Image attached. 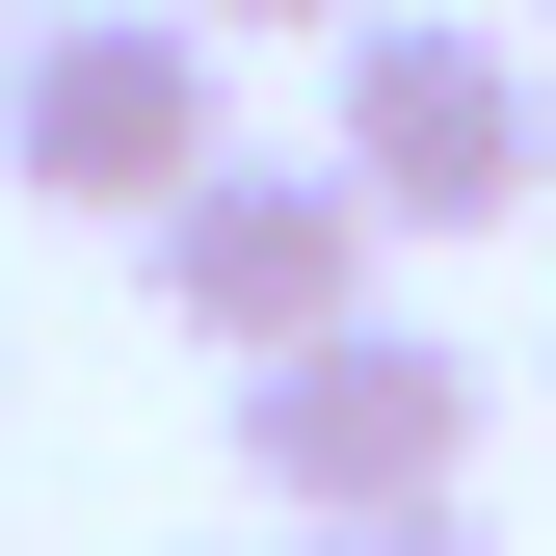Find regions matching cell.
Instances as JSON below:
<instances>
[{"label":"cell","mask_w":556,"mask_h":556,"mask_svg":"<svg viewBox=\"0 0 556 556\" xmlns=\"http://www.w3.org/2000/svg\"><path fill=\"white\" fill-rule=\"evenodd\" d=\"M318 160L371 186L397 239H504V213H556V53L451 27V0H371L344 80H318Z\"/></svg>","instance_id":"cell-1"},{"label":"cell","mask_w":556,"mask_h":556,"mask_svg":"<svg viewBox=\"0 0 556 556\" xmlns=\"http://www.w3.org/2000/svg\"><path fill=\"white\" fill-rule=\"evenodd\" d=\"M213 0H27V53H0V186L27 213H186V186L239 160L213 106Z\"/></svg>","instance_id":"cell-2"},{"label":"cell","mask_w":556,"mask_h":556,"mask_svg":"<svg viewBox=\"0 0 556 556\" xmlns=\"http://www.w3.org/2000/svg\"><path fill=\"white\" fill-rule=\"evenodd\" d=\"M477 397H504V371H477V344L451 318H318V344H265V371H239V477H265V504H292V530H344V504H451V477H477Z\"/></svg>","instance_id":"cell-3"},{"label":"cell","mask_w":556,"mask_h":556,"mask_svg":"<svg viewBox=\"0 0 556 556\" xmlns=\"http://www.w3.org/2000/svg\"><path fill=\"white\" fill-rule=\"evenodd\" d=\"M132 265H160V318L213 344V371H265V344L371 318V265H397V213H371L344 160H213L186 213H132Z\"/></svg>","instance_id":"cell-4"},{"label":"cell","mask_w":556,"mask_h":556,"mask_svg":"<svg viewBox=\"0 0 556 556\" xmlns=\"http://www.w3.org/2000/svg\"><path fill=\"white\" fill-rule=\"evenodd\" d=\"M292 556H504V530H477V477H451V504H344V530H292Z\"/></svg>","instance_id":"cell-5"},{"label":"cell","mask_w":556,"mask_h":556,"mask_svg":"<svg viewBox=\"0 0 556 556\" xmlns=\"http://www.w3.org/2000/svg\"><path fill=\"white\" fill-rule=\"evenodd\" d=\"M213 27H318V53H344V27H371V0H213Z\"/></svg>","instance_id":"cell-6"},{"label":"cell","mask_w":556,"mask_h":556,"mask_svg":"<svg viewBox=\"0 0 556 556\" xmlns=\"http://www.w3.org/2000/svg\"><path fill=\"white\" fill-rule=\"evenodd\" d=\"M0 53H27V0H0Z\"/></svg>","instance_id":"cell-7"},{"label":"cell","mask_w":556,"mask_h":556,"mask_svg":"<svg viewBox=\"0 0 556 556\" xmlns=\"http://www.w3.org/2000/svg\"><path fill=\"white\" fill-rule=\"evenodd\" d=\"M530 27H556V0H530Z\"/></svg>","instance_id":"cell-8"}]
</instances>
